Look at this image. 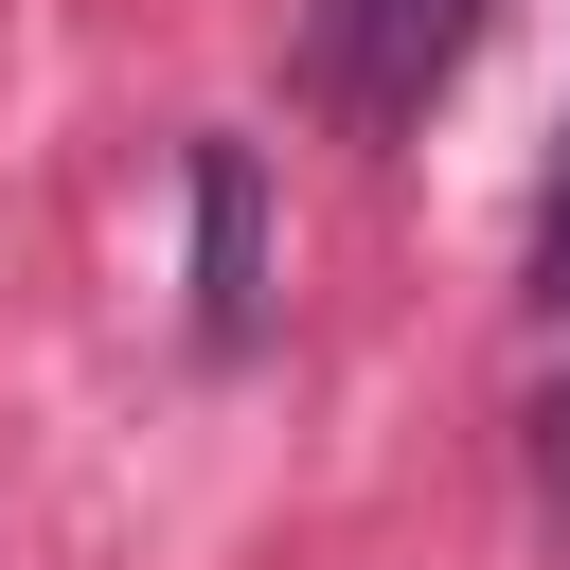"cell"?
Masks as SVG:
<instances>
[{"label":"cell","instance_id":"6da1fadb","mask_svg":"<svg viewBox=\"0 0 570 570\" xmlns=\"http://www.w3.org/2000/svg\"><path fill=\"white\" fill-rule=\"evenodd\" d=\"M481 18L499 0H321V53L356 89V125H428V89L481 53Z\"/></svg>","mask_w":570,"mask_h":570},{"label":"cell","instance_id":"3957f363","mask_svg":"<svg viewBox=\"0 0 570 570\" xmlns=\"http://www.w3.org/2000/svg\"><path fill=\"white\" fill-rule=\"evenodd\" d=\"M534 428H552V445H534V463H552V517H570V410H534Z\"/></svg>","mask_w":570,"mask_h":570},{"label":"cell","instance_id":"7a4b0ae2","mask_svg":"<svg viewBox=\"0 0 570 570\" xmlns=\"http://www.w3.org/2000/svg\"><path fill=\"white\" fill-rule=\"evenodd\" d=\"M267 321V178H249V142H196V338L232 356Z\"/></svg>","mask_w":570,"mask_h":570}]
</instances>
